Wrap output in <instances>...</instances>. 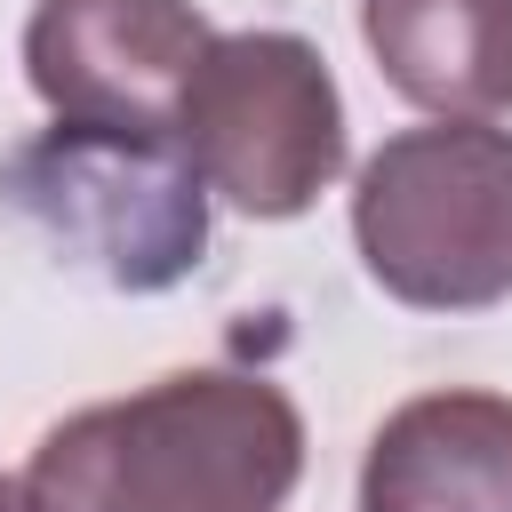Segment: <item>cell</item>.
I'll use <instances>...</instances> for the list:
<instances>
[{
  "instance_id": "cell-1",
  "label": "cell",
  "mask_w": 512,
  "mask_h": 512,
  "mask_svg": "<svg viewBox=\"0 0 512 512\" xmlns=\"http://www.w3.org/2000/svg\"><path fill=\"white\" fill-rule=\"evenodd\" d=\"M304 472V416L272 376L176 368L40 432L32 512H280Z\"/></svg>"
},
{
  "instance_id": "cell-2",
  "label": "cell",
  "mask_w": 512,
  "mask_h": 512,
  "mask_svg": "<svg viewBox=\"0 0 512 512\" xmlns=\"http://www.w3.org/2000/svg\"><path fill=\"white\" fill-rule=\"evenodd\" d=\"M352 240L408 312H488L512 296V128L432 120L360 160Z\"/></svg>"
},
{
  "instance_id": "cell-3",
  "label": "cell",
  "mask_w": 512,
  "mask_h": 512,
  "mask_svg": "<svg viewBox=\"0 0 512 512\" xmlns=\"http://www.w3.org/2000/svg\"><path fill=\"white\" fill-rule=\"evenodd\" d=\"M176 152L240 216H304L344 176V96L328 56L304 32H216L184 88Z\"/></svg>"
},
{
  "instance_id": "cell-4",
  "label": "cell",
  "mask_w": 512,
  "mask_h": 512,
  "mask_svg": "<svg viewBox=\"0 0 512 512\" xmlns=\"http://www.w3.org/2000/svg\"><path fill=\"white\" fill-rule=\"evenodd\" d=\"M8 192L48 224V240L104 288H168L208 248V200L176 144L48 128L8 160Z\"/></svg>"
},
{
  "instance_id": "cell-5",
  "label": "cell",
  "mask_w": 512,
  "mask_h": 512,
  "mask_svg": "<svg viewBox=\"0 0 512 512\" xmlns=\"http://www.w3.org/2000/svg\"><path fill=\"white\" fill-rule=\"evenodd\" d=\"M216 48L192 0H32L24 80L64 128L176 144L184 88Z\"/></svg>"
},
{
  "instance_id": "cell-6",
  "label": "cell",
  "mask_w": 512,
  "mask_h": 512,
  "mask_svg": "<svg viewBox=\"0 0 512 512\" xmlns=\"http://www.w3.org/2000/svg\"><path fill=\"white\" fill-rule=\"evenodd\" d=\"M360 512H512V392L400 400L360 456Z\"/></svg>"
},
{
  "instance_id": "cell-7",
  "label": "cell",
  "mask_w": 512,
  "mask_h": 512,
  "mask_svg": "<svg viewBox=\"0 0 512 512\" xmlns=\"http://www.w3.org/2000/svg\"><path fill=\"white\" fill-rule=\"evenodd\" d=\"M360 40L384 88L440 120L512 112V0H360Z\"/></svg>"
},
{
  "instance_id": "cell-8",
  "label": "cell",
  "mask_w": 512,
  "mask_h": 512,
  "mask_svg": "<svg viewBox=\"0 0 512 512\" xmlns=\"http://www.w3.org/2000/svg\"><path fill=\"white\" fill-rule=\"evenodd\" d=\"M0 512H32V496H24V480H8V472H0Z\"/></svg>"
}]
</instances>
